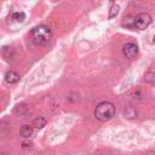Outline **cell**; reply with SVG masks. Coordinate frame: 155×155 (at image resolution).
<instances>
[{
	"label": "cell",
	"mask_w": 155,
	"mask_h": 155,
	"mask_svg": "<svg viewBox=\"0 0 155 155\" xmlns=\"http://www.w3.org/2000/svg\"><path fill=\"white\" fill-rule=\"evenodd\" d=\"M122 25L126 28H134V19L131 16L124 17L122 18Z\"/></svg>",
	"instance_id": "cell-9"
},
{
	"label": "cell",
	"mask_w": 155,
	"mask_h": 155,
	"mask_svg": "<svg viewBox=\"0 0 155 155\" xmlns=\"http://www.w3.org/2000/svg\"><path fill=\"white\" fill-rule=\"evenodd\" d=\"M5 81L10 85H13V84H17L19 81V74L16 73L15 70H8L6 74H5Z\"/></svg>",
	"instance_id": "cell-5"
},
{
	"label": "cell",
	"mask_w": 155,
	"mask_h": 155,
	"mask_svg": "<svg viewBox=\"0 0 155 155\" xmlns=\"http://www.w3.org/2000/svg\"><path fill=\"white\" fill-rule=\"evenodd\" d=\"M19 134H21V137H23V138H29V137L33 134V126L23 125V126L19 128Z\"/></svg>",
	"instance_id": "cell-6"
},
{
	"label": "cell",
	"mask_w": 155,
	"mask_h": 155,
	"mask_svg": "<svg viewBox=\"0 0 155 155\" xmlns=\"http://www.w3.org/2000/svg\"><path fill=\"white\" fill-rule=\"evenodd\" d=\"M133 19H134V27L137 29H140V30L147 29L151 23V16L149 13H147V12L138 13L136 16V18H133Z\"/></svg>",
	"instance_id": "cell-3"
},
{
	"label": "cell",
	"mask_w": 155,
	"mask_h": 155,
	"mask_svg": "<svg viewBox=\"0 0 155 155\" xmlns=\"http://www.w3.org/2000/svg\"><path fill=\"white\" fill-rule=\"evenodd\" d=\"M46 124H47V120L44 116H38L33 120V126L35 128H42V127L46 126Z\"/></svg>",
	"instance_id": "cell-8"
},
{
	"label": "cell",
	"mask_w": 155,
	"mask_h": 155,
	"mask_svg": "<svg viewBox=\"0 0 155 155\" xmlns=\"http://www.w3.org/2000/svg\"><path fill=\"white\" fill-rule=\"evenodd\" d=\"M122 53L127 59H133L138 53V46L134 42H128L122 47Z\"/></svg>",
	"instance_id": "cell-4"
},
{
	"label": "cell",
	"mask_w": 155,
	"mask_h": 155,
	"mask_svg": "<svg viewBox=\"0 0 155 155\" xmlns=\"http://www.w3.org/2000/svg\"><path fill=\"white\" fill-rule=\"evenodd\" d=\"M52 36L51 29L47 25H38L35 28H33L31 33H30V39L31 42L35 46H45L50 42Z\"/></svg>",
	"instance_id": "cell-1"
},
{
	"label": "cell",
	"mask_w": 155,
	"mask_h": 155,
	"mask_svg": "<svg viewBox=\"0 0 155 155\" xmlns=\"http://www.w3.org/2000/svg\"><path fill=\"white\" fill-rule=\"evenodd\" d=\"M132 97L137 98V99H142V92L139 88H133L132 90Z\"/></svg>",
	"instance_id": "cell-13"
},
{
	"label": "cell",
	"mask_w": 155,
	"mask_h": 155,
	"mask_svg": "<svg viewBox=\"0 0 155 155\" xmlns=\"http://www.w3.org/2000/svg\"><path fill=\"white\" fill-rule=\"evenodd\" d=\"M21 147H22V149H31V148H33V143L25 140V142H23V143L21 144Z\"/></svg>",
	"instance_id": "cell-14"
},
{
	"label": "cell",
	"mask_w": 155,
	"mask_h": 155,
	"mask_svg": "<svg viewBox=\"0 0 155 155\" xmlns=\"http://www.w3.org/2000/svg\"><path fill=\"white\" fill-rule=\"evenodd\" d=\"M115 115V105L110 102H101L94 109V116L99 121H109Z\"/></svg>",
	"instance_id": "cell-2"
},
{
	"label": "cell",
	"mask_w": 155,
	"mask_h": 155,
	"mask_svg": "<svg viewBox=\"0 0 155 155\" xmlns=\"http://www.w3.org/2000/svg\"><path fill=\"white\" fill-rule=\"evenodd\" d=\"M154 79H155V74L153 73V71H150V73H148L147 75H145V81L148 82V84H150V85H154Z\"/></svg>",
	"instance_id": "cell-12"
},
{
	"label": "cell",
	"mask_w": 155,
	"mask_h": 155,
	"mask_svg": "<svg viewBox=\"0 0 155 155\" xmlns=\"http://www.w3.org/2000/svg\"><path fill=\"white\" fill-rule=\"evenodd\" d=\"M12 18L16 19L17 22H23L25 19V13L24 12H13L12 13Z\"/></svg>",
	"instance_id": "cell-11"
},
{
	"label": "cell",
	"mask_w": 155,
	"mask_h": 155,
	"mask_svg": "<svg viewBox=\"0 0 155 155\" xmlns=\"http://www.w3.org/2000/svg\"><path fill=\"white\" fill-rule=\"evenodd\" d=\"M29 111V107L25 104V103H22V104H18L15 109H13V114L16 115H24Z\"/></svg>",
	"instance_id": "cell-7"
},
{
	"label": "cell",
	"mask_w": 155,
	"mask_h": 155,
	"mask_svg": "<svg viewBox=\"0 0 155 155\" xmlns=\"http://www.w3.org/2000/svg\"><path fill=\"white\" fill-rule=\"evenodd\" d=\"M119 11H120V6H119V5H111V7H110V10H109V15H108L109 19L116 17L117 13H119Z\"/></svg>",
	"instance_id": "cell-10"
},
{
	"label": "cell",
	"mask_w": 155,
	"mask_h": 155,
	"mask_svg": "<svg viewBox=\"0 0 155 155\" xmlns=\"http://www.w3.org/2000/svg\"><path fill=\"white\" fill-rule=\"evenodd\" d=\"M0 155H4V154H2V153H0Z\"/></svg>",
	"instance_id": "cell-15"
}]
</instances>
